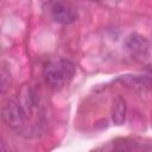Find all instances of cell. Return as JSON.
I'll return each instance as SVG.
<instances>
[{
  "label": "cell",
  "mask_w": 152,
  "mask_h": 152,
  "mask_svg": "<svg viewBox=\"0 0 152 152\" xmlns=\"http://www.w3.org/2000/svg\"><path fill=\"white\" fill-rule=\"evenodd\" d=\"M76 72V66L68 59H57L51 62L44 71L46 83L53 89H61L70 83Z\"/></svg>",
  "instance_id": "1"
},
{
  "label": "cell",
  "mask_w": 152,
  "mask_h": 152,
  "mask_svg": "<svg viewBox=\"0 0 152 152\" xmlns=\"http://www.w3.org/2000/svg\"><path fill=\"white\" fill-rule=\"evenodd\" d=\"M1 118L6 126L17 132H21L25 128L27 114L24 110L20 102L11 100L2 107Z\"/></svg>",
  "instance_id": "2"
},
{
  "label": "cell",
  "mask_w": 152,
  "mask_h": 152,
  "mask_svg": "<svg viewBox=\"0 0 152 152\" xmlns=\"http://www.w3.org/2000/svg\"><path fill=\"white\" fill-rule=\"evenodd\" d=\"M49 12L51 18L56 23L63 25L71 24L77 19V10L69 2H63V1L51 2L49 7Z\"/></svg>",
  "instance_id": "3"
},
{
  "label": "cell",
  "mask_w": 152,
  "mask_h": 152,
  "mask_svg": "<svg viewBox=\"0 0 152 152\" xmlns=\"http://www.w3.org/2000/svg\"><path fill=\"white\" fill-rule=\"evenodd\" d=\"M124 48L133 58L142 61L146 59L148 56L150 44L142 36L138 33H132L125 39Z\"/></svg>",
  "instance_id": "4"
},
{
  "label": "cell",
  "mask_w": 152,
  "mask_h": 152,
  "mask_svg": "<svg viewBox=\"0 0 152 152\" xmlns=\"http://www.w3.org/2000/svg\"><path fill=\"white\" fill-rule=\"evenodd\" d=\"M126 112H127L126 101L121 96H115L112 102V108H110L112 121L118 126L122 125L126 120Z\"/></svg>",
  "instance_id": "5"
},
{
  "label": "cell",
  "mask_w": 152,
  "mask_h": 152,
  "mask_svg": "<svg viewBox=\"0 0 152 152\" xmlns=\"http://www.w3.org/2000/svg\"><path fill=\"white\" fill-rule=\"evenodd\" d=\"M125 84L134 89H146L152 86V78L148 76L141 75H126L120 78Z\"/></svg>",
  "instance_id": "6"
},
{
  "label": "cell",
  "mask_w": 152,
  "mask_h": 152,
  "mask_svg": "<svg viewBox=\"0 0 152 152\" xmlns=\"http://www.w3.org/2000/svg\"><path fill=\"white\" fill-rule=\"evenodd\" d=\"M135 147H137V142L128 141L125 139V140H121V142L115 141L114 147L108 152H138Z\"/></svg>",
  "instance_id": "7"
}]
</instances>
